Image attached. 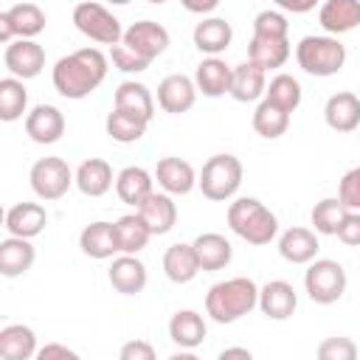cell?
Segmentation results:
<instances>
[{
  "label": "cell",
  "instance_id": "6da1fadb",
  "mask_svg": "<svg viewBox=\"0 0 360 360\" xmlns=\"http://www.w3.org/2000/svg\"><path fill=\"white\" fill-rule=\"evenodd\" d=\"M107 76V56L98 48H79L68 56H62L53 65V87L65 98H84L90 96Z\"/></svg>",
  "mask_w": 360,
  "mask_h": 360
},
{
  "label": "cell",
  "instance_id": "7a4b0ae2",
  "mask_svg": "<svg viewBox=\"0 0 360 360\" xmlns=\"http://www.w3.org/2000/svg\"><path fill=\"white\" fill-rule=\"evenodd\" d=\"M253 307H259V287L248 276L217 281L205 295V312L217 323H233Z\"/></svg>",
  "mask_w": 360,
  "mask_h": 360
},
{
  "label": "cell",
  "instance_id": "3957f363",
  "mask_svg": "<svg viewBox=\"0 0 360 360\" xmlns=\"http://www.w3.org/2000/svg\"><path fill=\"white\" fill-rule=\"evenodd\" d=\"M228 225L236 236H242L248 245H270L276 231H278V219L276 214L259 202L256 197H239L228 205Z\"/></svg>",
  "mask_w": 360,
  "mask_h": 360
},
{
  "label": "cell",
  "instance_id": "277c9868",
  "mask_svg": "<svg viewBox=\"0 0 360 360\" xmlns=\"http://www.w3.org/2000/svg\"><path fill=\"white\" fill-rule=\"evenodd\" d=\"M295 59L309 76H335L346 62V48L338 37H304L295 45Z\"/></svg>",
  "mask_w": 360,
  "mask_h": 360
},
{
  "label": "cell",
  "instance_id": "5b68a950",
  "mask_svg": "<svg viewBox=\"0 0 360 360\" xmlns=\"http://www.w3.org/2000/svg\"><path fill=\"white\" fill-rule=\"evenodd\" d=\"M202 197L222 202L231 200L242 186V163L236 155H214L202 163L200 180H197Z\"/></svg>",
  "mask_w": 360,
  "mask_h": 360
},
{
  "label": "cell",
  "instance_id": "8992f818",
  "mask_svg": "<svg viewBox=\"0 0 360 360\" xmlns=\"http://www.w3.org/2000/svg\"><path fill=\"white\" fill-rule=\"evenodd\" d=\"M304 290L315 304H335L346 292V270L335 259H315L304 273Z\"/></svg>",
  "mask_w": 360,
  "mask_h": 360
},
{
  "label": "cell",
  "instance_id": "52a82bcc",
  "mask_svg": "<svg viewBox=\"0 0 360 360\" xmlns=\"http://www.w3.org/2000/svg\"><path fill=\"white\" fill-rule=\"evenodd\" d=\"M73 25L87 39H93L98 45H110V48H115L124 37L118 17L112 11H107L101 3H79L73 8Z\"/></svg>",
  "mask_w": 360,
  "mask_h": 360
},
{
  "label": "cell",
  "instance_id": "ba28073f",
  "mask_svg": "<svg viewBox=\"0 0 360 360\" xmlns=\"http://www.w3.org/2000/svg\"><path fill=\"white\" fill-rule=\"evenodd\" d=\"M28 180L39 200H59L68 194L70 183H76V174L70 172L68 160H62V158H39L31 166Z\"/></svg>",
  "mask_w": 360,
  "mask_h": 360
},
{
  "label": "cell",
  "instance_id": "9c48e42d",
  "mask_svg": "<svg viewBox=\"0 0 360 360\" xmlns=\"http://www.w3.org/2000/svg\"><path fill=\"white\" fill-rule=\"evenodd\" d=\"M45 28V11L37 3H14L0 11V42L11 45L17 39H31Z\"/></svg>",
  "mask_w": 360,
  "mask_h": 360
},
{
  "label": "cell",
  "instance_id": "30bf717a",
  "mask_svg": "<svg viewBox=\"0 0 360 360\" xmlns=\"http://www.w3.org/2000/svg\"><path fill=\"white\" fill-rule=\"evenodd\" d=\"M121 45L135 53L138 59H143L146 65H152V59H158L166 48H169V31L160 25V22H152V20H138L132 22L124 37H121Z\"/></svg>",
  "mask_w": 360,
  "mask_h": 360
},
{
  "label": "cell",
  "instance_id": "8fae6325",
  "mask_svg": "<svg viewBox=\"0 0 360 360\" xmlns=\"http://www.w3.org/2000/svg\"><path fill=\"white\" fill-rule=\"evenodd\" d=\"M3 65L20 82L34 79L45 68V48L39 42H34V39H14L3 51Z\"/></svg>",
  "mask_w": 360,
  "mask_h": 360
},
{
  "label": "cell",
  "instance_id": "7c38bea8",
  "mask_svg": "<svg viewBox=\"0 0 360 360\" xmlns=\"http://www.w3.org/2000/svg\"><path fill=\"white\" fill-rule=\"evenodd\" d=\"M194 101H197V84L183 73H172L158 84V104L172 115L188 112Z\"/></svg>",
  "mask_w": 360,
  "mask_h": 360
},
{
  "label": "cell",
  "instance_id": "4fadbf2b",
  "mask_svg": "<svg viewBox=\"0 0 360 360\" xmlns=\"http://www.w3.org/2000/svg\"><path fill=\"white\" fill-rule=\"evenodd\" d=\"M25 135L34 143H56L65 135V115L53 104H37L25 115Z\"/></svg>",
  "mask_w": 360,
  "mask_h": 360
},
{
  "label": "cell",
  "instance_id": "5bb4252c",
  "mask_svg": "<svg viewBox=\"0 0 360 360\" xmlns=\"http://www.w3.org/2000/svg\"><path fill=\"white\" fill-rule=\"evenodd\" d=\"M298 307V292L292 290V284L276 278L267 281L264 287H259V309L264 312V318L270 321H287Z\"/></svg>",
  "mask_w": 360,
  "mask_h": 360
},
{
  "label": "cell",
  "instance_id": "9a60e30c",
  "mask_svg": "<svg viewBox=\"0 0 360 360\" xmlns=\"http://www.w3.org/2000/svg\"><path fill=\"white\" fill-rule=\"evenodd\" d=\"M48 211L39 202H17L6 211V231L17 239H34L45 231Z\"/></svg>",
  "mask_w": 360,
  "mask_h": 360
},
{
  "label": "cell",
  "instance_id": "2e32d148",
  "mask_svg": "<svg viewBox=\"0 0 360 360\" xmlns=\"http://www.w3.org/2000/svg\"><path fill=\"white\" fill-rule=\"evenodd\" d=\"M135 211H138V217L146 222V228L152 231V236L169 233V231L174 228V222H177V205H174V200H172L169 194L152 191Z\"/></svg>",
  "mask_w": 360,
  "mask_h": 360
},
{
  "label": "cell",
  "instance_id": "e0dca14e",
  "mask_svg": "<svg viewBox=\"0 0 360 360\" xmlns=\"http://www.w3.org/2000/svg\"><path fill=\"white\" fill-rule=\"evenodd\" d=\"M231 82H233V68L225 65L219 56H208L197 65L194 73V84L202 96L208 98H219L225 93H231Z\"/></svg>",
  "mask_w": 360,
  "mask_h": 360
},
{
  "label": "cell",
  "instance_id": "ac0fdd59",
  "mask_svg": "<svg viewBox=\"0 0 360 360\" xmlns=\"http://www.w3.org/2000/svg\"><path fill=\"white\" fill-rule=\"evenodd\" d=\"M323 118L335 132H354L360 127V98L349 90L329 96L323 107Z\"/></svg>",
  "mask_w": 360,
  "mask_h": 360
},
{
  "label": "cell",
  "instance_id": "d6986e66",
  "mask_svg": "<svg viewBox=\"0 0 360 360\" xmlns=\"http://www.w3.org/2000/svg\"><path fill=\"white\" fill-rule=\"evenodd\" d=\"M155 177H158V183L166 194H180L183 197L197 186V174H194L191 163L180 160V158H160L158 166H155Z\"/></svg>",
  "mask_w": 360,
  "mask_h": 360
},
{
  "label": "cell",
  "instance_id": "ffe728a7",
  "mask_svg": "<svg viewBox=\"0 0 360 360\" xmlns=\"http://www.w3.org/2000/svg\"><path fill=\"white\" fill-rule=\"evenodd\" d=\"M79 248L90 259H112L118 250V236H115V222H90L79 233Z\"/></svg>",
  "mask_w": 360,
  "mask_h": 360
},
{
  "label": "cell",
  "instance_id": "44dd1931",
  "mask_svg": "<svg viewBox=\"0 0 360 360\" xmlns=\"http://www.w3.org/2000/svg\"><path fill=\"white\" fill-rule=\"evenodd\" d=\"M110 284L121 295H138L146 287V264L138 256H118L110 264Z\"/></svg>",
  "mask_w": 360,
  "mask_h": 360
},
{
  "label": "cell",
  "instance_id": "7402d4cb",
  "mask_svg": "<svg viewBox=\"0 0 360 360\" xmlns=\"http://www.w3.org/2000/svg\"><path fill=\"white\" fill-rule=\"evenodd\" d=\"M194 48L208 53V56H217L222 51H228L231 39H233V28L228 20L222 17H208V20H200L194 25Z\"/></svg>",
  "mask_w": 360,
  "mask_h": 360
},
{
  "label": "cell",
  "instance_id": "603a6c76",
  "mask_svg": "<svg viewBox=\"0 0 360 360\" xmlns=\"http://www.w3.org/2000/svg\"><path fill=\"white\" fill-rule=\"evenodd\" d=\"M318 248H321L318 236L309 228H287L281 233V239H278V253L290 264H309V262H315Z\"/></svg>",
  "mask_w": 360,
  "mask_h": 360
},
{
  "label": "cell",
  "instance_id": "cb8c5ba5",
  "mask_svg": "<svg viewBox=\"0 0 360 360\" xmlns=\"http://www.w3.org/2000/svg\"><path fill=\"white\" fill-rule=\"evenodd\" d=\"M318 22L326 34H346L360 25V3L357 0H326L318 11Z\"/></svg>",
  "mask_w": 360,
  "mask_h": 360
},
{
  "label": "cell",
  "instance_id": "d4e9b609",
  "mask_svg": "<svg viewBox=\"0 0 360 360\" xmlns=\"http://www.w3.org/2000/svg\"><path fill=\"white\" fill-rule=\"evenodd\" d=\"M37 335L25 323H8L0 329V357L3 360H31L37 357Z\"/></svg>",
  "mask_w": 360,
  "mask_h": 360
},
{
  "label": "cell",
  "instance_id": "484cf974",
  "mask_svg": "<svg viewBox=\"0 0 360 360\" xmlns=\"http://www.w3.org/2000/svg\"><path fill=\"white\" fill-rule=\"evenodd\" d=\"M290 59V39H276V37H250L248 42V62L259 65L264 73L273 68H281Z\"/></svg>",
  "mask_w": 360,
  "mask_h": 360
},
{
  "label": "cell",
  "instance_id": "4316f807",
  "mask_svg": "<svg viewBox=\"0 0 360 360\" xmlns=\"http://www.w3.org/2000/svg\"><path fill=\"white\" fill-rule=\"evenodd\" d=\"M76 188L84 197H104L112 188V166L101 158H90L76 169Z\"/></svg>",
  "mask_w": 360,
  "mask_h": 360
},
{
  "label": "cell",
  "instance_id": "83f0119b",
  "mask_svg": "<svg viewBox=\"0 0 360 360\" xmlns=\"http://www.w3.org/2000/svg\"><path fill=\"white\" fill-rule=\"evenodd\" d=\"M34 245L28 239H17V236H8L0 242V276L6 278H17L22 273L31 270L34 264Z\"/></svg>",
  "mask_w": 360,
  "mask_h": 360
},
{
  "label": "cell",
  "instance_id": "f1b7e54d",
  "mask_svg": "<svg viewBox=\"0 0 360 360\" xmlns=\"http://www.w3.org/2000/svg\"><path fill=\"white\" fill-rule=\"evenodd\" d=\"M163 273L174 284H188L200 273V262H197L194 248L183 245V242L166 248V253H163Z\"/></svg>",
  "mask_w": 360,
  "mask_h": 360
},
{
  "label": "cell",
  "instance_id": "f546056e",
  "mask_svg": "<svg viewBox=\"0 0 360 360\" xmlns=\"http://www.w3.org/2000/svg\"><path fill=\"white\" fill-rule=\"evenodd\" d=\"M169 338L180 349H197L205 340V321L194 309H177L169 321Z\"/></svg>",
  "mask_w": 360,
  "mask_h": 360
},
{
  "label": "cell",
  "instance_id": "4dcf8cb0",
  "mask_svg": "<svg viewBox=\"0 0 360 360\" xmlns=\"http://www.w3.org/2000/svg\"><path fill=\"white\" fill-rule=\"evenodd\" d=\"M152 191H155V188H152V174H149L146 169H141V166H127V169H121L118 177H115V194H118L121 202H127V205H135V208H138Z\"/></svg>",
  "mask_w": 360,
  "mask_h": 360
},
{
  "label": "cell",
  "instance_id": "1f68e13d",
  "mask_svg": "<svg viewBox=\"0 0 360 360\" xmlns=\"http://www.w3.org/2000/svg\"><path fill=\"white\" fill-rule=\"evenodd\" d=\"M267 93V79H264V70L253 62H242L233 68V82H231V96L242 104L248 101H256L259 96Z\"/></svg>",
  "mask_w": 360,
  "mask_h": 360
},
{
  "label": "cell",
  "instance_id": "d6a6232c",
  "mask_svg": "<svg viewBox=\"0 0 360 360\" xmlns=\"http://www.w3.org/2000/svg\"><path fill=\"white\" fill-rule=\"evenodd\" d=\"M194 253H197V262H200V270H222L233 250H231V242L222 236V233H200L194 242H191Z\"/></svg>",
  "mask_w": 360,
  "mask_h": 360
},
{
  "label": "cell",
  "instance_id": "836d02e7",
  "mask_svg": "<svg viewBox=\"0 0 360 360\" xmlns=\"http://www.w3.org/2000/svg\"><path fill=\"white\" fill-rule=\"evenodd\" d=\"M112 104H115V110L138 112V115H143L146 121H152V115H155V98H152L149 87L141 84V82H121V84L115 87Z\"/></svg>",
  "mask_w": 360,
  "mask_h": 360
},
{
  "label": "cell",
  "instance_id": "e575fe53",
  "mask_svg": "<svg viewBox=\"0 0 360 360\" xmlns=\"http://www.w3.org/2000/svg\"><path fill=\"white\" fill-rule=\"evenodd\" d=\"M104 127H107V135H110L112 141H118V143H135V141L143 138L149 121H146L143 115H138V112L115 110V107H112V112L107 115Z\"/></svg>",
  "mask_w": 360,
  "mask_h": 360
},
{
  "label": "cell",
  "instance_id": "d590c367",
  "mask_svg": "<svg viewBox=\"0 0 360 360\" xmlns=\"http://www.w3.org/2000/svg\"><path fill=\"white\" fill-rule=\"evenodd\" d=\"M115 236H118V250H121L124 256H135L138 250L146 248L152 231L146 228V222H143V219L138 217V211H135V214H124V217L115 222Z\"/></svg>",
  "mask_w": 360,
  "mask_h": 360
},
{
  "label": "cell",
  "instance_id": "8d00e7d4",
  "mask_svg": "<svg viewBox=\"0 0 360 360\" xmlns=\"http://www.w3.org/2000/svg\"><path fill=\"white\" fill-rule=\"evenodd\" d=\"M287 127H290V112H284L281 107H276L273 101H259V107H256V112H253V129L262 135V138H267V141H273V138H281L284 132H287Z\"/></svg>",
  "mask_w": 360,
  "mask_h": 360
},
{
  "label": "cell",
  "instance_id": "74e56055",
  "mask_svg": "<svg viewBox=\"0 0 360 360\" xmlns=\"http://www.w3.org/2000/svg\"><path fill=\"white\" fill-rule=\"evenodd\" d=\"M28 107V90L20 79L6 76L0 79V118L3 121H17Z\"/></svg>",
  "mask_w": 360,
  "mask_h": 360
},
{
  "label": "cell",
  "instance_id": "f35d334b",
  "mask_svg": "<svg viewBox=\"0 0 360 360\" xmlns=\"http://www.w3.org/2000/svg\"><path fill=\"white\" fill-rule=\"evenodd\" d=\"M346 217H349V208L338 197H326L312 208V225L318 233H326V236H338Z\"/></svg>",
  "mask_w": 360,
  "mask_h": 360
},
{
  "label": "cell",
  "instance_id": "ab89813d",
  "mask_svg": "<svg viewBox=\"0 0 360 360\" xmlns=\"http://www.w3.org/2000/svg\"><path fill=\"white\" fill-rule=\"evenodd\" d=\"M264 98L273 101L276 107H281L284 112H292V110H298V104H301V84H298V79H292L290 73H278V76L270 79Z\"/></svg>",
  "mask_w": 360,
  "mask_h": 360
},
{
  "label": "cell",
  "instance_id": "60d3db41",
  "mask_svg": "<svg viewBox=\"0 0 360 360\" xmlns=\"http://www.w3.org/2000/svg\"><path fill=\"white\" fill-rule=\"evenodd\" d=\"M287 28H290V22L276 8H264V11H259L253 17V37H276V39H284L287 37Z\"/></svg>",
  "mask_w": 360,
  "mask_h": 360
},
{
  "label": "cell",
  "instance_id": "b9f144b4",
  "mask_svg": "<svg viewBox=\"0 0 360 360\" xmlns=\"http://www.w3.org/2000/svg\"><path fill=\"white\" fill-rule=\"evenodd\" d=\"M318 360H357V346L352 338H343V335L326 338L318 346Z\"/></svg>",
  "mask_w": 360,
  "mask_h": 360
},
{
  "label": "cell",
  "instance_id": "7bdbcfd3",
  "mask_svg": "<svg viewBox=\"0 0 360 360\" xmlns=\"http://www.w3.org/2000/svg\"><path fill=\"white\" fill-rule=\"evenodd\" d=\"M338 200L349 208V211H360V166L349 169L338 186Z\"/></svg>",
  "mask_w": 360,
  "mask_h": 360
},
{
  "label": "cell",
  "instance_id": "ee69618b",
  "mask_svg": "<svg viewBox=\"0 0 360 360\" xmlns=\"http://www.w3.org/2000/svg\"><path fill=\"white\" fill-rule=\"evenodd\" d=\"M110 59H112V65H115L118 70H124V73H141V70L149 68L143 59H138L135 53H129L121 42H118L115 48H110Z\"/></svg>",
  "mask_w": 360,
  "mask_h": 360
},
{
  "label": "cell",
  "instance_id": "f6af8a7d",
  "mask_svg": "<svg viewBox=\"0 0 360 360\" xmlns=\"http://www.w3.org/2000/svg\"><path fill=\"white\" fill-rule=\"evenodd\" d=\"M118 360H158L155 354V346L149 340H127L118 352Z\"/></svg>",
  "mask_w": 360,
  "mask_h": 360
},
{
  "label": "cell",
  "instance_id": "bcb514c9",
  "mask_svg": "<svg viewBox=\"0 0 360 360\" xmlns=\"http://www.w3.org/2000/svg\"><path fill=\"white\" fill-rule=\"evenodd\" d=\"M338 239L343 245H352V248H360V211H349V217L343 219L340 231H338Z\"/></svg>",
  "mask_w": 360,
  "mask_h": 360
},
{
  "label": "cell",
  "instance_id": "7dc6e473",
  "mask_svg": "<svg viewBox=\"0 0 360 360\" xmlns=\"http://www.w3.org/2000/svg\"><path fill=\"white\" fill-rule=\"evenodd\" d=\"M37 360H82L73 349L62 346V343H45L39 352H37Z\"/></svg>",
  "mask_w": 360,
  "mask_h": 360
},
{
  "label": "cell",
  "instance_id": "c3c4849f",
  "mask_svg": "<svg viewBox=\"0 0 360 360\" xmlns=\"http://www.w3.org/2000/svg\"><path fill=\"white\" fill-rule=\"evenodd\" d=\"M217 360H253V354H250L248 349H242V346H231V349L219 352Z\"/></svg>",
  "mask_w": 360,
  "mask_h": 360
},
{
  "label": "cell",
  "instance_id": "681fc988",
  "mask_svg": "<svg viewBox=\"0 0 360 360\" xmlns=\"http://www.w3.org/2000/svg\"><path fill=\"white\" fill-rule=\"evenodd\" d=\"M188 11H214L217 8V0H208V3H186Z\"/></svg>",
  "mask_w": 360,
  "mask_h": 360
},
{
  "label": "cell",
  "instance_id": "f907efd6",
  "mask_svg": "<svg viewBox=\"0 0 360 360\" xmlns=\"http://www.w3.org/2000/svg\"><path fill=\"white\" fill-rule=\"evenodd\" d=\"M169 360H200L197 354H191V352H177V354H172Z\"/></svg>",
  "mask_w": 360,
  "mask_h": 360
}]
</instances>
